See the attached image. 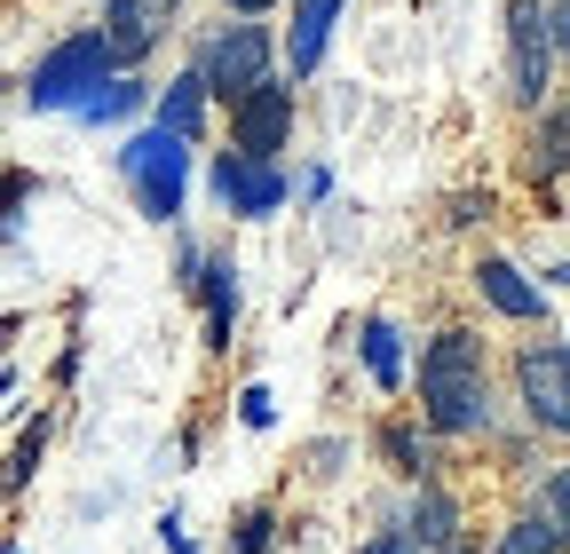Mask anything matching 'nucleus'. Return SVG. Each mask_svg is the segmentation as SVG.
I'll return each instance as SVG.
<instances>
[{
  "mask_svg": "<svg viewBox=\"0 0 570 554\" xmlns=\"http://www.w3.org/2000/svg\"><path fill=\"white\" fill-rule=\"evenodd\" d=\"M420 412L436 436H475L491 421V380H483V340L475 333H436L420 349Z\"/></svg>",
  "mask_w": 570,
  "mask_h": 554,
  "instance_id": "1",
  "label": "nucleus"
},
{
  "mask_svg": "<svg viewBox=\"0 0 570 554\" xmlns=\"http://www.w3.org/2000/svg\"><path fill=\"white\" fill-rule=\"evenodd\" d=\"M119 167H127L135 206H142L151 222H175V215H183V182H190V135H175V127H142L135 144L119 151Z\"/></svg>",
  "mask_w": 570,
  "mask_h": 554,
  "instance_id": "2",
  "label": "nucleus"
},
{
  "mask_svg": "<svg viewBox=\"0 0 570 554\" xmlns=\"http://www.w3.org/2000/svg\"><path fill=\"white\" fill-rule=\"evenodd\" d=\"M111 40L104 32H80V40H63V48H48L40 63H32V80H24V96L40 103V111H88V96L111 80Z\"/></svg>",
  "mask_w": 570,
  "mask_h": 554,
  "instance_id": "3",
  "label": "nucleus"
},
{
  "mask_svg": "<svg viewBox=\"0 0 570 554\" xmlns=\"http://www.w3.org/2000/svg\"><path fill=\"white\" fill-rule=\"evenodd\" d=\"M554 24H547V9L539 0H508V96L523 103V111H539L547 103V88H554Z\"/></svg>",
  "mask_w": 570,
  "mask_h": 554,
  "instance_id": "4",
  "label": "nucleus"
},
{
  "mask_svg": "<svg viewBox=\"0 0 570 554\" xmlns=\"http://www.w3.org/2000/svg\"><path fill=\"white\" fill-rule=\"evenodd\" d=\"M198 72H206V88H214V96L238 111L254 88H269V32H262V24H230L223 40L206 48Z\"/></svg>",
  "mask_w": 570,
  "mask_h": 554,
  "instance_id": "5",
  "label": "nucleus"
},
{
  "mask_svg": "<svg viewBox=\"0 0 570 554\" xmlns=\"http://www.w3.org/2000/svg\"><path fill=\"white\" fill-rule=\"evenodd\" d=\"M515 380H523V412H531V421L570 436V349H562V340H531V349L515 357Z\"/></svg>",
  "mask_w": 570,
  "mask_h": 554,
  "instance_id": "6",
  "label": "nucleus"
},
{
  "mask_svg": "<svg viewBox=\"0 0 570 554\" xmlns=\"http://www.w3.org/2000/svg\"><path fill=\"white\" fill-rule=\"evenodd\" d=\"M214 198H223L230 215L262 222V215H277V206H285V175H277V159H254V151H223V159H214Z\"/></svg>",
  "mask_w": 570,
  "mask_h": 554,
  "instance_id": "7",
  "label": "nucleus"
},
{
  "mask_svg": "<svg viewBox=\"0 0 570 554\" xmlns=\"http://www.w3.org/2000/svg\"><path fill=\"white\" fill-rule=\"evenodd\" d=\"M285 135H294V88H254L238 111H230V144L254 151V159H277L285 151Z\"/></svg>",
  "mask_w": 570,
  "mask_h": 554,
  "instance_id": "8",
  "label": "nucleus"
},
{
  "mask_svg": "<svg viewBox=\"0 0 570 554\" xmlns=\"http://www.w3.org/2000/svg\"><path fill=\"white\" fill-rule=\"evenodd\" d=\"M475 294H483L499 317H515V325H531V317L547 309V294L531 286V277H523L508 254H483V261H475Z\"/></svg>",
  "mask_w": 570,
  "mask_h": 554,
  "instance_id": "9",
  "label": "nucleus"
},
{
  "mask_svg": "<svg viewBox=\"0 0 570 554\" xmlns=\"http://www.w3.org/2000/svg\"><path fill=\"white\" fill-rule=\"evenodd\" d=\"M159 9H151V0H104V40H111V56L119 63H142V56H151L159 48Z\"/></svg>",
  "mask_w": 570,
  "mask_h": 554,
  "instance_id": "10",
  "label": "nucleus"
},
{
  "mask_svg": "<svg viewBox=\"0 0 570 554\" xmlns=\"http://www.w3.org/2000/svg\"><path fill=\"white\" fill-rule=\"evenodd\" d=\"M190 286L206 294V333H214V349H230V325H238V269H230V254L198 261Z\"/></svg>",
  "mask_w": 570,
  "mask_h": 554,
  "instance_id": "11",
  "label": "nucleus"
},
{
  "mask_svg": "<svg viewBox=\"0 0 570 554\" xmlns=\"http://www.w3.org/2000/svg\"><path fill=\"white\" fill-rule=\"evenodd\" d=\"M341 9H348V0H302V9H294V40H285V63H294V72H317L325 32H333Z\"/></svg>",
  "mask_w": 570,
  "mask_h": 554,
  "instance_id": "12",
  "label": "nucleus"
},
{
  "mask_svg": "<svg viewBox=\"0 0 570 554\" xmlns=\"http://www.w3.org/2000/svg\"><path fill=\"white\" fill-rule=\"evenodd\" d=\"M452 531H460V507L436 492V483H420V499H412V546H436V554H452V546H460Z\"/></svg>",
  "mask_w": 570,
  "mask_h": 554,
  "instance_id": "13",
  "label": "nucleus"
},
{
  "mask_svg": "<svg viewBox=\"0 0 570 554\" xmlns=\"http://www.w3.org/2000/svg\"><path fill=\"white\" fill-rule=\"evenodd\" d=\"M206 96H214V88H206V72H183V80L159 96V127H175V135H198V127H206Z\"/></svg>",
  "mask_w": 570,
  "mask_h": 554,
  "instance_id": "14",
  "label": "nucleus"
},
{
  "mask_svg": "<svg viewBox=\"0 0 570 554\" xmlns=\"http://www.w3.org/2000/svg\"><path fill=\"white\" fill-rule=\"evenodd\" d=\"M531 175L547 182V175H570V103H554L547 119H539V135H531Z\"/></svg>",
  "mask_w": 570,
  "mask_h": 554,
  "instance_id": "15",
  "label": "nucleus"
},
{
  "mask_svg": "<svg viewBox=\"0 0 570 554\" xmlns=\"http://www.w3.org/2000/svg\"><path fill=\"white\" fill-rule=\"evenodd\" d=\"M365 365H373V380H381V388H396V380H404V349H396V325H389V317H373V325H365Z\"/></svg>",
  "mask_w": 570,
  "mask_h": 554,
  "instance_id": "16",
  "label": "nucleus"
},
{
  "mask_svg": "<svg viewBox=\"0 0 570 554\" xmlns=\"http://www.w3.org/2000/svg\"><path fill=\"white\" fill-rule=\"evenodd\" d=\"M562 546H570V538H562V531H554L547 515H523V523H515L508 538H499L491 554H562Z\"/></svg>",
  "mask_w": 570,
  "mask_h": 554,
  "instance_id": "17",
  "label": "nucleus"
},
{
  "mask_svg": "<svg viewBox=\"0 0 570 554\" xmlns=\"http://www.w3.org/2000/svg\"><path fill=\"white\" fill-rule=\"evenodd\" d=\"M142 96H151V88H135V80H119V72H111V80L88 96V111H80V119H127V111H142Z\"/></svg>",
  "mask_w": 570,
  "mask_h": 554,
  "instance_id": "18",
  "label": "nucleus"
},
{
  "mask_svg": "<svg viewBox=\"0 0 570 554\" xmlns=\"http://www.w3.org/2000/svg\"><path fill=\"white\" fill-rule=\"evenodd\" d=\"M539 515H547V523L570 538V467H554V475H547V492H539Z\"/></svg>",
  "mask_w": 570,
  "mask_h": 554,
  "instance_id": "19",
  "label": "nucleus"
},
{
  "mask_svg": "<svg viewBox=\"0 0 570 554\" xmlns=\"http://www.w3.org/2000/svg\"><path fill=\"white\" fill-rule=\"evenodd\" d=\"M381 452H389V459H396V475H412V483H420V475H428V452H420V444H412V436H404V428H389V436H381Z\"/></svg>",
  "mask_w": 570,
  "mask_h": 554,
  "instance_id": "20",
  "label": "nucleus"
},
{
  "mask_svg": "<svg viewBox=\"0 0 570 554\" xmlns=\"http://www.w3.org/2000/svg\"><path fill=\"white\" fill-rule=\"evenodd\" d=\"M40 444H48V421L17 436V467H9V483H17V492H24V483H32V467H40Z\"/></svg>",
  "mask_w": 570,
  "mask_h": 554,
  "instance_id": "21",
  "label": "nucleus"
},
{
  "mask_svg": "<svg viewBox=\"0 0 570 554\" xmlns=\"http://www.w3.org/2000/svg\"><path fill=\"white\" fill-rule=\"evenodd\" d=\"M269 546V515H238V531H230V554H262Z\"/></svg>",
  "mask_w": 570,
  "mask_h": 554,
  "instance_id": "22",
  "label": "nucleus"
},
{
  "mask_svg": "<svg viewBox=\"0 0 570 554\" xmlns=\"http://www.w3.org/2000/svg\"><path fill=\"white\" fill-rule=\"evenodd\" d=\"M238 412H246V428H269V421H277V412H269V388H246Z\"/></svg>",
  "mask_w": 570,
  "mask_h": 554,
  "instance_id": "23",
  "label": "nucleus"
},
{
  "mask_svg": "<svg viewBox=\"0 0 570 554\" xmlns=\"http://www.w3.org/2000/svg\"><path fill=\"white\" fill-rule=\"evenodd\" d=\"M547 24H554V48L570 56V0H554V9H547Z\"/></svg>",
  "mask_w": 570,
  "mask_h": 554,
  "instance_id": "24",
  "label": "nucleus"
},
{
  "mask_svg": "<svg viewBox=\"0 0 570 554\" xmlns=\"http://www.w3.org/2000/svg\"><path fill=\"white\" fill-rule=\"evenodd\" d=\"M365 554H412V531H381V538H373Z\"/></svg>",
  "mask_w": 570,
  "mask_h": 554,
  "instance_id": "25",
  "label": "nucleus"
},
{
  "mask_svg": "<svg viewBox=\"0 0 570 554\" xmlns=\"http://www.w3.org/2000/svg\"><path fill=\"white\" fill-rule=\"evenodd\" d=\"M223 9H238V17H262V9H277V0H223Z\"/></svg>",
  "mask_w": 570,
  "mask_h": 554,
  "instance_id": "26",
  "label": "nucleus"
},
{
  "mask_svg": "<svg viewBox=\"0 0 570 554\" xmlns=\"http://www.w3.org/2000/svg\"><path fill=\"white\" fill-rule=\"evenodd\" d=\"M151 9H159V17H167V9H175V0H151Z\"/></svg>",
  "mask_w": 570,
  "mask_h": 554,
  "instance_id": "27",
  "label": "nucleus"
},
{
  "mask_svg": "<svg viewBox=\"0 0 570 554\" xmlns=\"http://www.w3.org/2000/svg\"><path fill=\"white\" fill-rule=\"evenodd\" d=\"M452 554H483V546H452Z\"/></svg>",
  "mask_w": 570,
  "mask_h": 554,
  "instance_id": "28",
  "label": "nucleus"
}]
</instances>
